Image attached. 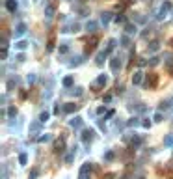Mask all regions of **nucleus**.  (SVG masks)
<instances>
[{
	"label": "nucleus",
	"instance_id": "f257e3e1",
	"mask_svg": "<svg viewBox=\"0 0 173 179\" xmlns=\"http://www.w3.org/2000/svg\"><path fill=\"white\" fill-rule=\"evenodd\" d=\"M54 151H56V153H64V151H65V140H64V138L54 140Z\"/></svg>",
	"mask_w": 173,
	"mask_h": 179
},
{
	"label": "nucleus",
	"instance_id": "f03ea898",
	"mask_svg": "<svg viewBox=\"0 0 173 179\" xmlns=\"http://www.w3.org/2000/svg\"><path fill=\"white\" fill-rule=\"evenodd\" d=\"M156 84H158V75L149 73V75H147V88H155Z\"/></svg>",
	"mask_w": 173,
	"mask_h": 179
},
{
	"label": "nucleus",
	"instance_id": "7ed1b4c3",
	"mask_svg": "<svg viewBox=\"0 0 173 179\" xmlns=\"http://www.w3.org/2000/svg\"><path fill=\"white\" fill-rule=\"evenodd\" d=\"M91 140H93V131L91 129L82 131V142H84V144H89Z\"/></svg>",
	"mask_w": 173,
	"mask_h": 179
},
{
	"label": "nucleus",
	"instance_id": "20e7f679",
	"mask_svg": "<svg viewBox=\"0 0 173 179\" xmlns=\"http://www.w3.org/2000/svg\"><path fill=\"white\" fill-rule=\"evenodd\" d=\"M110 69H112L114 73H117V71L121 69V62H119V58H114V60H110Z\"/></svg>",
	"mask_w": 173,
	"mask_h": 179
},
{
	"label": "nucleus",
	"instance_id": "39448f33",
	"mask_svg": "<svg viewBox=\"0 0 173 179\" xmlns=\"http://www.w3.org/2000/svg\"><path fill=\"white\" fill-rule=\"evenodd\" d=\"M141 80H143V73L136 71V73L132 75V84H134V86H138V84H141Z\"/></svg>",
	"mask_w": 173,
	"mask_h": 179
},
{
	"label": "nucleus",
	"instance_id": "423d86ee",
	"mask_svg": "<svg viewBox=\"0 0 173 179\" xmlns=\"http://www.w3.org/2000/svg\"><path fill=\"white\" fill-rule=\"evenodd\" d=\"M95 84H97V86H106V84H108V77H106V75H99Z\"/></svg>",
	"mask_w": 173,
	"mask_h": 179
},
{
	"label": "nucleus",
	"instance_id": "0eeeda50",
	"mask_svg": "<svg viewBox=\"0 0 173 179\" xmlns=\"http://www.w3.org/2000/svg\"><path fill=\"white\" fill-rule=\"evenodd\" d=\"M76 108H78V105H74V103H69V105H65V106H64V112L71 114V112H74Z\"/></svg>",
	"mask_w": 173,
	"mask_h": 179
},
{
	"label": "nucleus",
	"instance_id": "6e6552de",
	"mask_svg": "<svg viewBox=\"0 0 173 179\" xmlns=\"http://www.w3.org/2000/svg\"><path fill=\"white\" fill-rule=\"evenodd\" d=\"M80 125H82V118H80V116H76V118H73V119H71V127L78 129Z\"/></svg>",
	"mask_w": 173,
	"mask_h": 179
},
{
	"label": "nucleus",
	"instance_id": "1a4fd4ad",
	"mask_svg": "<svg viewBox=\"0 0 173 179\" xmlns=\"http://www.w3.org/2000/svg\"><path fill=\"white\" fill-rule=\"evenodd\" d=\"M6 7L9 11H15V10H17V2H15V0H7V2H6Z\"/></svg>",
	"mask_w": 173,
	"mask_h": 179
},
{
	"label": "nucleus",
	"instance_id": "9d476101",
	"mask_svg": "<svg viewBox=\"0 0 173 179\" xmlns=\"http://www.w3.org/2000/svg\"><path fill=\"white\" fill-rule=\"evenodd\" d=\"M140 144H141V138H140V136H136V134H134V138H132V142H130V148L134 149V148H138Z\"/></svg>",
	"mask_w": 173,
	"mask_h": 179
},
{
	"label": "nucleus",
	"instance_id": "9b49d317",
	"mask_svg": "<svg viewBox=\"0 0 173 179\" xmlns=\"http://www.w3.org/2000/svg\"><path fill=\"white\" fill-rule=\"evenodd\" d=\"M106 54H108L106 50H104V52H99V54H97V63H99V65H103V63H104V58H106Z\"/></svg>",
	"mask_w": 173,
	"mask_h": 179
},
{
	"label": "nucleus",
	"instance_id": "f8f14e48",
	"mask_svg": "<svg viewBox=\"0 0 173 179\" xmlns=\"http://www.w3.org/2000/svg\"><path fill=\"white\" fill-rule=\"evenodd\" d=\"M49 116H50V114L47 112V110H45V112H41V114H39V121H41V123H45L47 119H49Z\"/></svg>",
	"mask_w": 173,
	"mask_h": 179
},
{
	"label": "nucleus",
	"instance_id": "ddd939ff",
	"mask_svg": "<svg viewBox=\"0 0 173 179\" xmlns=\"http://www.w3.org/2000/svg\"><path fill=\"white\" fill-rule=\"evenodd\" d=\"M64 86L65 88H71V86H73V77H65L64 78Z\"/></svg>",
	"mask_w": 173,
	"mask_h": 179
},
{
	"label": "nucleus",
	"instance_id": "4468645a",
	"mask_svg": "<svg viewBox=\"0 0 173 179\" xmlns=\"http://www.w3.org/2000/svg\"><path fill=\"white\" fill-rule=\"evenodd\" d=\"M73 161H74V148H73V151H71L67 157H65V162H67V164H71Z\"/></svg>",
	"mask_w": 173,
	"mask_h": 179
},
{
	"label": "nucleus",
	"instance_id": "2eb2a0df",
	"mask_svg": "<svg viewBox=\"0 0 173 179\" xmlns=\"http://www.w3.org/2000/svg\"><path fill=\"white\" fill-rule=\"evenodd\" d=\"M114 47H116V39H110V41H108V49H106V52H112Z\"/></svg>",
	"mask_w": 173,
	"mask_h": 179
},
{
	"label": "nucleus",
	"instance_id": "dca6fc26",
	"mask_svg": "<svg viewBox=\"0 0 173 179\" xmlns=\"http://www.w3.org/2000/svg\"><path fill=\"white\" fill-rule=\"evenodd\" d=\"M125 30H127V34H134V32H136V26L134 25H127V26H125Z\"/></svg>",
	"mask_w": 173,
	"mask_h": 179
},
{
	"label": "nucleus",
	"instance_id": "f3484780",
	"mask_svg": "<svg viewBox=\"0 0 173 179\" xmlns=\"http://www.w3.org/2000/svg\"><path fill=\"white\" fill-rule=\"evenodd\" d=\"M45 13H47V17H52V15H54V7H52V6H47Z\"/></svg>",
	"mask_w": 173,
	"mask_h": 179
},
{
	"label": "nucleus",
	"instance_id": "a211bd4d",
	"mask_svg": "<svg viewBox=\"0 0 173 179\" xmlns=\"http://www.w3.org/2000/svg\"><path fill=\"white\" fill-rule=\"evenodd\" d=\"M26 161H28L26 153H21V155H19V162H21V164H26Z\"/></svg>",
	"mask_w": 173,
	"mask_h": 179
},
{
	"label": "nucleus",
	"instance_id": "6ab92c4d",
	"mask_svg": "<svg viewBox=\"0 0 173 179\" xmlns=\"http://www.w3.org/2000/svg\"><path fill=\"white\" fill-rule=\"evenodd\" d=\"M26 47H28V43H26V41H19V43H17V49H19V50H24Z\"/></svg>",
	"mask_w": 173,
	"mask_h": 179
},
{
	"label": "nucleus",
	"instance_id": "aec40b11",
	"mask_svg": "<svg viewBox=\"0 0 173 179\" xmlns=\"http://www.w3.org/2000/svg\"><path fill=\"white\" fill-rule=\"evenodd\" d=\"M95 22H88V25H86V30H88V32H95Z\"/></svg>",
	"mask_w": 173,
	"mask_h": 179
},
{
	"label": "nucleus",
	"instance_id": "412c9836",
	"mask_svg": "<svg viewBox=\"0 0 173 179\" xmlns=\"http://www.w3.org/2000/svg\"><path fill=\"white\" fill-rule=\"evenodd\" d=\"M162 118H164V116H162V112H156L155 116H153V119H155L156 123H160V121H162Z\"/></svg>",
	"mask_w": 173,
	"mask_h": 179
},
{
	"label": "nucleus",
	"instance_id": "4be33fe9",
	"mask_svg": "<svg viewBox=\"0 0 173 179\" xmlns=\"http://www.w3.org/2000/svg\"><path fill=\"white\" fill-rule=\"evenodd\" d=\"M24 32H26V25H22V22H21V25L17 26V34H24Z\"/></svg>",
	"mask_w": 173,
	"mask_h": 179
},
{
	"label": "nucleus",
	"instance_id": "5701e85b",
	"mask_svg": "<svg viewBox=\"0 0 173 179\" xmlns=\"http://www.w3.org/2000/svg\"><path fill=\"white\" fill-rule=\"evenodd\" d=\"M127 125H128V127H136V125H140V121H138V119H136V118H132L130 121L127 123Z\"/></svg>",
	"mask_w": 173,
	"mask_h": 179
},
{
	"label": "nucleus",
	"instance_id": "b1692460",
	"mask_svg": "<svg viewBox=\"0 0 173 179\" xmlns=\"http://www.w3.org/2000/svg\"><path fill=\"white\" fill-rule=\"evenodd\" d=\"M7 114H9V116L13 118L15 114H17V108H15V106H9V108H7Z\"/></svg>",
	"mask_w": 173,
	"mask_h": 179
},
{
	"label": "nucleus",
	"instance_id": "393cba45",
	"mask_svg": "<svg viewBox=\"0 0 173 179\" xmlns=\"http://www.w3.org/2000/svg\"><path fill=\"white\" fill-rule=\"evenodd\" d=\"M97 45V37H91V41H89V50H93Z\"/></svg>",
	"mask_w": 173,
	"mask_h": 179
},
{
	"label": "nucleus",
	"instance_id": "a878e982",
	"mask_svg": "<svg viewBox=\"0 0 173 179\" xmlns=\"http://www.w3.org/2000/svg\"><path fill=\"white\" fill-rule=\"evenodd\" d=\"M149 49H151V50H158V41H153L151 45H149Z\"/></svg>",
	"mask_w": 173,
	"mask_h": 179
},
{
	"label": "nucleus",
	"instance_id": "bb28decb",
	"mask_svg": "<svg viewBox=\"0 0 173 179\" xmlns=\"http://www.w3.org/2000/svg\"><path fill=\"white\" fill-rule=\"evenodd\" d=\"M47 49H49V50H52V49H54V37H50V39H49V45H47Z\"/></svg>",
	"mask_w": 173,
	"mask_h": 179
},
{
	"label": "nucleus",
	"instance_id": "cd10ccee",
	"mask_svg": "<svg viewBox=\"0 0 173 179\" xmlns=\"http://www.w3.org/2000/svg\"><path fill=\"white\" fill-rule=\"evenodd\" d=\"M104 159H106V161H112V159H114V151H108V153L104 155Z\"/></svg>",
	"mask_w": 173,
	"mask_h": 179
},
{
	"label": "nucleus",
	"instance_id": "c85d7f7f",
	"mask_svg": "<svg viewBox=\"0 0 173 179\" xmlns=\"http://www.w3.org/2000/svg\"><path fill=\"white\" fill-rule=\"evenodd\" d=\"M121 43H123V47H128V37H127V35L121 37Z\"/></svg>",
	"mask_w": 173,
	"mask_h": 179
},
{
	"label": "nucleus",
	"instance_id": "c756f323",
	"mask_svg": "<svg viewBox=\"0 0 173 179\" xmlns=\"http://www.w3.org/2000/svg\"><path fill=\"white\" fill-rule=\"evenodd\" d=\"M101 21H103L104 25H106V22L110 21V13H104V15H103V19H101Z\"/></svg>",
	"mask_w": 173,
	"mask_h": 179
},
{
	"label": "nucleus",
	"instance_id": "7c9ffc66",
	"mask_svg": "<svg viewBox=\"0 0 173 179\" xmlns=\"http://www.w3.org/2000/svg\"><path fill=\"white\" fill-rule=\"evenodd\" d=\"M67 50H69V47H67V45H61V47H60V52H61V54H65Z\"/></svg>",
	"mask_w": 173,
	"mask_h": 179
},
{
	"label": "nucleus",
	"instance_id": "2f4dec72",
	"mask_svg": "<svg viewBox=\"0 0 173 179\" xmlns=\"http://www.w3.org/2000/svg\"><path fill=\"white\" fill-rule=\"evenodd\" d=\"M149 63H151V65H156V63H158V58H156V56H153L151 60H149Z\"/></svg>",
	"mask_w": 173,
	"mask_h": 179
},
{
	"label": "nucleus",
	"instance_id": "473e14b6",
	"mask_svg": "<svg viewBox=\"0 0 173 179\" xmlns=\"http://www.w3.org/2000/svg\"><path fill=\"white\" fill-rule=\"evenodd\" d=\"M170 106H171V105H170V101H166V103H162V105H160V108L164 110V108H170Z\"/></svg>",
	"mask_w": 173,
	"mask_h": 179
},
{
	"label": "nucleus",
	"instance_id": "72a5a7b5",
	"mask_svg": "<svg viewBox=\"0 0 173 179\" xmlns=\"http://www.w3.org/2000/svg\"><path fill=\"white\" fill-rule=\"evenodd\" d=\"M49 138H50V136H49V134H45V136H39V138H37V140H39V142H47V140H49Z\"/></svg>",
	"mask_w": 173,
	"mask_h": 179
},
{
	"label": "nucleus",
	"instance_id": "f704fd0d",
	"mask_svg": "<svg viewBox=\"0 0 173 179\" xmlns=\"http://www.w3.org/2000/svg\"><path fill=\"white\" fill-rule=\"evenodd\" d=\"M166 144H168V146H171V144H173V136H171V134L166 138Z\"/></svg>",
	"mask_w": 173,
	"mask_h": 179
},
{
	"label": "nucleus",
	"instance_id": "c9c22d12",
	"mask_svg": "<svg viewBox=\"0 0 173 179\" xmlns=\"http://www.w3.org/2000/svg\"><path fill=\"white\" fill-rule=\"evenodd\" d=\"M37 177V170H32V174H30V179H35Z\"/></svg>",
	"mask_w": 173,
	"mask_h": 179
},
{
	"label": "nucleus",
	"instance_id": "e433bc0d",
	"mask_svg": "<svg viewBox=\"0 0 173 179\" xmlns=\"http://www.w3.org/2000/svg\"><path fill=\"white\" fill-rule=\"evenodd\" d=\"M166 168L170 170V172H173V161H170V162H168V166H166Z\"/></svg>",
	"mask_w": 173,
	"mask_h": 179
},
{
	"label": "nucleus",
	"instance_id": "4c0bfd02",
	"mask_svg": "<svg viewBox=\"0 0 173 179\" xmlns=\"http://www.w3.org/2000/svg\"><path fill=\"white\" fill-rule=\"evenodd\" d=\"M141 125H143V127H151V121H147V119H145V121H141Z\"/></svg>",
	"mask_w": 173,
	"mask_h": 179
},
{
	"label": "nucleus",
	"instance_id": "58836bf2",
	"mask_svg": "<svg viewBox=\"0 0 173 179\" xmlns=\"http://www.w3.org/2000/svg\"><path fill=\"white\" fill-rule=\"evenodd\" d=\"M104 110H106V108H104V106H99V108H97V114H103V112H104Z\"/></svg>",
	"mask_w": 173,
	"mask_h": 179
},
{
	"label": "nucleus",
	"instance_id": "ea45409f",
	"mask_svg": "<svg viewBox=\"0 0 173 179\" xmlns=\"http://www.w3.org/2000/svg\"><path fill=\"white\" fill-rule=\"evenodd\" d=\"M138 179H145V177H143V176H140V177H138Z\"/></svg>",
	"mask_w": 173,
	"mask_h": 179
},
{
	"label": "nucleus",
	"instance_id": "a19ab883",
	"mask_svg": "<svg viewBox=\"0 0 173 179\" xmlns=\"http://www.w3.org/2000/svg\"><path fill=\"white\" fill-rule=\"evenodd\" d=\"M121 179H127V177H121Z\"/></svg>",
	"mask_w": 173,
	"mask_h": 179
},
{
	"label": "nucleus",
	"instance_id": "79ce46f5",
	"mask_svg": "<svg viewBox=\"0 0 173 179\" xmlns=\"http://www.w3.org/2000/svg\"><path fill=\"white\" fill-rule=\"evenodd\" d=\"M171 45H173V41H171Z\"/></svg>",
	"mask_w": 173,
	"mask_h": 179
}]
</instances>
